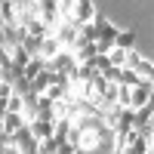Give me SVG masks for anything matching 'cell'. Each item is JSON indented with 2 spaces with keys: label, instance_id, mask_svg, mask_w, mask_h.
I'll list each match as a JSON object with an SVG mask.
<instances>
[{
  "label": "cell",
  "instance_id": "4fadbf2b",
  "mask_svg": "<svg viewBox=\"0 0 154 154\" xmlns=\"http://www.w3.org/2000/svg\"><path fill=\"white\" fill-rule=\"evenodd\" d=\"M136 40H139V31H136V28H120V34H117V46H120V49L133 53V49H136Z\"/></svg>",
  "mask_w": 154,
  "mask_h": 154
},
{
  "label": "cell",
  "instance_id": "5bb4252c",
  "mask_svg": "<svg viewBox=\"0 0 154 154\" xmlns=\"http://www.w3.org/2000/svg\"><path fill=\"white\" fill-rule=\"evenodd\" d=\"M114 83H117V86H139V83H142V77H139L133 68H117V80H114Z\"/></svg>",
  "mask_w": 154,
  "mask_h": 154
},
{
  "label": "cell",
  "instance_id": "7c38bea8",
  "mask_svg": "<svg viewBox=\"0 0 154 154\" xmlns=\"http://www.w3.org/2000/svg\"><path fill=\"white\" fill-rule=\"evenodd\" d=\"M0 126H3L9 136H16L19 130H25V126H28V120H25V114H6V117L0 120Z\"/></svg>",
  "mask_w": 154,
  "mask_h": 154
},
{
  "label": "cell",
  "instance_id": "6da1fadb",
  "mask_svg": "<svg viewBox=\"0 0 154 154\" xmlns=\"http://www.w3.org/2000/svg\"><path fill=\"white\" fill-rule=\"evenodd\" d=\"M99 22V40H96V46H99V53H111L114 46H117V34H120V28L114 25L111 19H96Z\"/></svg>",
  "mask_w": 154,
  "mask_h": 154
},
{
  "label": "cell",
  "instance_id": "f1b7e54d",
  "mask_svg": "<svg viewBox=\"0 0 154 154\" xmlns=\"http://www.w3.org/2000/svg\"><path fill=\"white\" fill-rule=\"evenodd\" d=\"M151 99H154V93H151Z\"/></svg>",
  "mask_w": 154,
  "mask_h": 154
},
{
  "label": "cell",
  "instance_id": "7a4b0ae2",
  "mask_svg": "<svg viewBox=\"0 0 154 154\" xmlns=\"http://www.w3.org/2000/svg\"><path fill=\"white\" fill-rule=\"evenodd\" d=\"M96 19H99L96 0H74V6H71V16H68V22H74L77 28H83V25L96 22Z\"/></svg>",
  "mask_w": 154,
  "mask_h": 154
},
{
  "label": "cell",
  "instance_id": "9c48e42d",
  "mask_svg": "<svg viewBox=\"0 0 154 154\" xmlns=\"http://www.w3.org/2000/svg\"><path fill=\"white\" fill-rule=\"evenodd\" d=\"M77 148H80V154H93V151H102V148H105V139H102L99 133H83Z\"/></svg>",
  "mask_w": 154,
  "mask_h": 154
},
{
  "label": "cell",
  "instance_id": "f546056e",
  "mask_svg": "<svg viewBox=\"0 0 154 154\" xmlns=\"http://www.w3.org/2000/svg\"><path fill=\"white\" fill-rule=\"evenodd\" d=\"M0 3H3V0H0Z\"/></svg>",
  "mask_w": 154,
  "mask_h": 154
},
{
  "label": "cell",
  "instance_id": "4316f807",
  "mask_svg": "<svg viewBox=\"0 0 154 154\" xmlns=\"http://www.w3.org/2000/svg\"><path fill=\"white\" fill-rule=\"evenodd\" d=\"M3 43H6V28L0 25V46H3Z\"/></svg>",
  "mask_w": 154,
  "mask_h": 154
},
{
  "label": "cell",
  "instance_id": "d6986e66",
  "mask_svg": "<svg viewBox=\"0 0 154 154\" xmlns=\"http://www.w3.org/2000/svg\"><path fill=\"white\" fill-rule=\"evenodd\" d=\"M108 62H111V68H126V62H130V53L120 46H114L111 53H108Z\"/></svg>",
  "mask_w": 154,
  "mask_h": 154
},
{
  "label": "cell",
  "instance_id": "603a6c76",
  "mask_svg": "<svg viewBox=\"0 0 154 154\" xmlns=\"http://www.w3.org/2000/svg\"><path fill=\"white\" fill-rule=\"evenodd\" d=\"M117 105L120 108H130L133 105V89L130 86H117Z\"/></svg>",
  "mask_w": 154,
  "mask_h": 154
},
{
  "label": "cell",
  "instance_id": "9a60e30c",
  "mask_svg": "<svg viewBox=\"0 0 154 154\" xmlns=\"http://www.w3.org/2000/svg\"><path fill=\"white\" fill-rule=\"evenodd\" d=\"M49 83H53V71H43L40 77H34V80H31V93H37V96H43L46 93V89H49Z\"/></svg>",
  "mask_w": 154,
  "mask_h": 154
},
{
  "label": "cell",
  "instance_id": "2e32d148",
  "mask_svg": "<svg viewBox=\"0 0 154 154\" xmlns=\"http://www.w3.org/2000/svg\"><path fill=\"white\" fill-rule=\"evenodd\" d=\"M34 56H28V53H25V49L22 46H16V49H9V62H12V65H16L22 74H25V68H28V62H31Z\"/></svg>",
  "mask_w": 154,
  "mask_h": 154
},
{
  "label": "cell",
  "instance_id": "5b68a950",
  "mask_svg": "<svg viewBox=\"0 0 154 154\" xmlns=\"http://www.w3.org/2000/svg\"><path fill=\"white\" fill-rule=\"evenodd\" d=\"M37 9H40V19L49 25V28L56 31V25L62 22V9H59V0H40L37 3Z\"/></svg>",
  "mask_w": 154,
  "mask_h": 154
},
{
  "label": "cell",
  "instance_id": "ac0fdd59",
  "mask_svg": "<svg viewBox=\"0 0 154 154\" xmlns=\"http://www.w3.org/2000/svg\"><path fill=\"white\" fill-rule=\"evenodd\" d=\"M43 71H46V59L34 56V59L28 62V68H25V77H28V80H34V77H40Z\"/></svg>",
  "mask_w": 154,
  "mask_h": 154
},
{
  "label": "cell",
  "instance_id": "484cf974",
  "mask_svg": "<svg viewBox=\"0 0 154 154\" xmlns=\"http://www.w3.org/2000/svg\"><path fill=\"white\" fill-rule=\"evenodd\" d=\"M12 96V83H0V99H9Z\"/></svg>",
  "mask_w": 154,
  "mask_h": 154
},
{
  "label": "cell",
  "instance_id": "8992f818",
  "mask_svg": "<svg viewBox=\"0 0 154 154\" xmlns=\"http://www.w3.org/2000/svg\"><path fill=\"white\" fill-rule=\"evenodd\" d=\"M151 65H154V59H148V56H142V53H139V49H133V53H130V62H126V68H133L139 77H142V80H145V77H148V71H151Z\"/></svg>",
  "mask_w": 154,
  "mask_h": 154
},
{
  "label": "cell",
  "instance_id": "44dd1931",
  "mask_svg": "<svg viewBox=\"0 0 154 154\" xmlns=\"http://www.w3.org/2000/svg\"><path fill=\"white\" fill-rule=\"evenodd\" d=\"M80 40H86V43H96L99 40V22L83 25V28H80Z\"/></svg>",
  "mask_w": 154,
  "mask_h": 154
},
{
  "label": "cell",
  "instance_id": "cb8c5ba5",
  "mask_svg": "<svg viewBox=\"0 0 154 154\" xmlns=\"http://www.w3.org/2000/svg\"><path fill=\"white\" fill-rule=\"evenodd\" d=\"M56 151H59L56 139H43V142H37V154H56Z\"/></svg>",
  "mask_w": 154,
  "mask_h": 154
},
{
  "label": "cell",
  "instance_id": "e0dca14e",
  "mask_svg": "<svg viewBox=\"0 0 154 154\" xmlns=\"http://www.w3.org/2000/svg\"><path fill=\"white\" fill-rule=\"evenodd\" d=\"M28 34H31V37H37V40H43V37H49V34H53V28H49L43 19H34V22L28 25Z\"/></svg>",
  "mask_w": 154,
  "mask_h": 154
},
{
  "label": "cell",
  "instance_id": "8fae6325",
  "mask_svg": "<svg viewBox=\"0 0 154 154\" xmlns=\"http://www.w3.org/2000/svg\"><path fill=\"white\" fill-rule=\"evenodd\" d=\"M0 25H3V28L19 25V12H16V6H12V0H3V3H0Z\"/></svg>",
  "mask_w": 154,
  "mask_h": 154
},
{
  "label": "cell",
  "instance_id": "277c9868",
  "mask_svg": "<svg viewBox=\"0 0 154 154\" xmlns=\"http://www.w3.org/2000/svg\"><path fill=\"white\" fill-rule=\"evenodd\" d=\"M46 68H49V71H56V74H65V77H71V74L77 71L74 49H62V53H59L56 59H49V62H46Z\"/></svg>",
  "mask_w": 154,
  "mask_h": 154
},
{
  "label": "cell",
  "instance_id": "3957f363",
  "mask_svg": "<svg viewBox=\"0 0 154 154\" xmlns=\"http://www.w3.org/2000/svg\"><path fill=\"white\" fill-rule=\"evenodd\" d=\"M53 34L59 37L62 49H74V46H77V40H80V28H77L74 22H68V19H62V22L56 25V31H53Z\"/></svg>",
  "mask_w": 154,
  "mask_h": 154
},
{
  "label": "cell",
  "instance_id": "ffe728a7",
  "mask_svg": "<svg viewBox=\"0 0 154 154\" xmlns=\"http://www.w3.org/2000/svg\"><path fill=\"white\" fill-rule=\"evenodd\" d=\"M99 71H96V65L93 62H86V65H77V71L71 74V77H77V80H86V83H93V77H96Z\"/></svg>",
  "mask_w": 154,
  "mask_h": 154
},
{
  "label": "cell",
  "instance_id": "83f0119b",
  "mask_svg": "<svg viewBox=\"0 0 154 154\" xmlns=\"http://www.w3.org/2000/svg\"><path fill=\"white\" fill-rule=\"evenodd\" d=\"M145 80H148V83L154 86V65H151V71H148V77H145Z\"/></svg>",
  "mask_w": 154,
  "mask_h": 154
},
{
  "label": "cell",
  "instance_id": "30bf717a",
  "mask_svg": "<svg viewBox=\"0 0 154 154\" xmlns=\"http://www.w3.org/2000/svg\"><path fill=\"white\" fill-rule=\"evenodd\" d=\"M62 53V43H59V37L56 34H49V37H43V40H40V53H37V56H40V59H56Z\"/></svg>",
  "mask_w": 154,
  "mask_h": 154
},
{
  "label": "cell",
  "instance_id": "7402d4cb",
  "mask_svg": "<svg viewBox=\"0 0 154 154\" xmlns=\"http://www.w3.org/2000/svg\"><path fill=\"white\" fill-rule=\"evenodd\" d=\"M19 46H22V49H25L28 56H37V53H40V40H37V37H31V34H25Z\"/></svg>",
  "mask_w": 154,
  "mask_h": 154
},
{
  "label": "cell",
  "instance_id": "52a82bcc",
  "mask_svg": "<svg viewBox=\"0 0 154 154\" xmlns=\"http://www.w3.org/2000/svg\"><path fill=\"white\" fill-rule=\"evenodd\" d=\"M96 56H99V46H96V43L77 40V46H74V59H77V65H86V62H93Z\"/></svg>",
  "mask_w": 154,
  "mask_h": 154
},
{
  "label": "cell",
  "instance_id": "d4e9b609",
  "mask_svg": "<svg viewBox=\"0 0 154 154\" xmlns=\"http://www.w3.org/2000/svg\"><path fill=\"white\" fill-rule=\"evenodd\" d=\"M56 154H80V148L71 145V142H65V145H59V151H56Z\"/></svg>",
  "mask_w": 154,
  "mask_h": 154
},
{
  "label": "cell",
  "instance_id": "ba28073f",
  "mask_svg": "<svg viewBox=\"0 0 154 154\" xmlns=\"http://www.w3.org/2000/svg\"><path fill=\"white\" fill-rule=\"evenodd\" d=\"M28 130H31V136L37 139V142H43V139H53V133H56V123H49V120H31L28 123Z\"/></svg>",
  "mask_w": 154,
  "mask_h": 154
}]
</instances>
